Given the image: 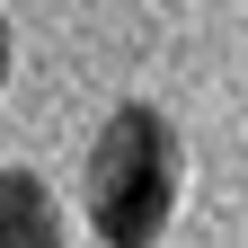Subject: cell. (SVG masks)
Returning a JSON list of instances; mask_svg holds the SVG:
<instances>
[{
  "label": "cell",
  "mask_w": 248,
  "mask_h": 248,
  "mask_svg": "<svg viewBox=\"0 0 248 248\" xmlns=\"http://www.w3.org/2000/svg\"><path fill=\"white\" fill-rule=\"evenodd\" d=\"M177 213V124L124 98L89 142V231L107 248H151Z\"/></svg>",
  "instance_id": "cell-1"
},
{
  "label": "cell",
  "mask_w": 248,
  "mask_h": 248,
  "mask_svg": "<svg viewBox=\"0 0 248 248\" xmlns=\"http://www.w3.org/2000/svg\"><path fill=\"white\" fill-rule=\"evenodd\" d=\"M0 248H62L53 186L36 169H0Z\"/></svg>",
  "instance_id": "cell-2"
},
{
  "label": "cell",
  "mask_w": 248,
  "mask_h": 248,
  "mask_svg": "<svg viewBox=\"0 0 248 248\" xmlns=\"http://www.w3.org/2000/svg\"><path fill=\"white\" fill-rule=\"evenodd\" d=\"M0 89H9V18H0Z\"/></svg>",
  "instance_id": "cell-3"
}]
</instances>
